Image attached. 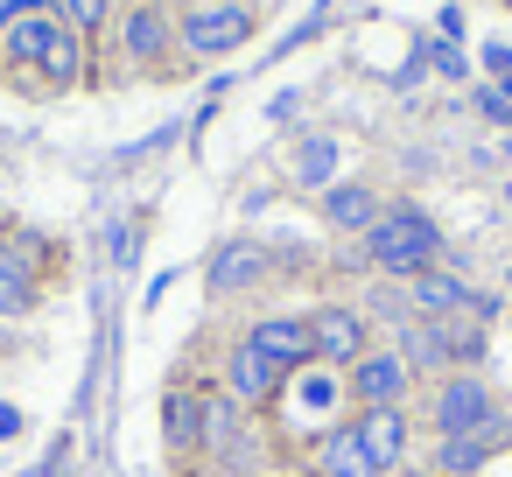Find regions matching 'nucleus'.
<instances>
[{"instance_id":"obj_19","label":"nucleus","mask_w":512,"mask_h":477,"mask_svg":"<svg viewBox=\"0 0 512 477\" xmlns=\"http://www.w3.org/2000/svg\"><path fill=\"white\" fill-rule=\"evenodd\" d=\"M57 15L92 43V36H106V22H113V0H57Z\"/></svg>"},{"instance_id":"obj_10","label":"nucleus","mask_w":512,"mask_h":477,"mask_svg":"<svg viewBox=\"0 0 512 477\" xmlns=\"http://www.w3.org/2000/svg\"><path fill=\"white\" fill-rule=\"evenodd\" d=\"M351 428H358V449L372 456L379 477L400 470V463H414V414L407 407H365Z\"/></svg>"},{"instance_id":"obj_7","label":"nucleus","mask_w":512,"mask_h":477,"mask_svg":"<svg viewBox=\"0 0 512 477\" xmlns=\"http://www.w3.org/2000/svg\"><path fill=\"white\" fill-rule=\"evenodd\" d=\"M400 295H407V309L414 316H428V323H442V316H491V302L463 281V274H449V267H428V274H414V281H400Z\"/></svg>"},{"instance_id":"obj_4","label":"nucleus","mask_w":512,"mask_h":477,"mask_svg":"<svg viewBox=\"0 0 512 477\" xmlns=\"http://www.w3.org/2000/svg\"><path fill=\"white\" fill-rule=\"evenodd\" d=\"M309 337H316V365L351 372L372 351V309H358V302H316L309 309Z\"/></svg>"},{"instance_id":"obj_13","label":"nucleus","mask_w":512,"mask_h":477,"mask_svg":"<svg viewBox=\"0 0 512 477\" xmlns=\"http://www.w3.org/2000/svg\"><path fill=\"white\" fill-rule=\"evenodd\" d=\"M204 456L211 463H246V407L225 386H204Z\"/></svg>"},{"instance_id":"obj_20","label":"nucleus","mask_w":512,"mask_h":477,"mask_svg":"<svg viewBox=\"0 0 512 477\" xmlns=\"http://www.w3.org/2000/svg\"><path fill=\"white\" fill-rule=\"evenodd\" d=\"M330 176V141H309L302 148V183H323Z\"/></svg>"},{"instance_id":"obj_11","label":"nucleus","mask_w":512,"mask_h":477,"mask_svg":"<svg viewBox=\"0 0 512 477\" xmlns=\"http://www.w3.org/2000/svg\"><path fill=\"white\" fill-rule=\"evenodd\" d=\"M246 344H253L260 358H274L281 372H302V365H316V337H309V309H281V316H260V323L246 330Z\"/></svg>"},{"instance_id":"obj_23","label":"nucleus","mask_w":512,"mask_h":477,"mask_svg":"<svg viewBox=\"0 0 512 477\" xmlns=\"http://www.w3.org/2000/svg\"><path fill=\"white\" fill-rule=\"evenodd\" d=\"M127 8H141V0H127Z\"/></svg>"},{"instance_id":"obj_5","label":"nucleus","mask_w":512,"mask_h":477,"mask_svg":"<svg viewBox=\"0 0 512 477\" xmlns=\"http://www.w3.org/2000/svg\"><path fill=\"white\" fill-rule=\"evenodd\" d=\"M246 36H253V8H246V0H204V8H190L176 22V43L190 57H232Z\"/></svg>"},{"instance_id":"obj_2","label":"nucleus","mask_w":512,"mask_h":477,"mask_svg":"<svg viewBox=\"0 0 512 477\" xmlns=\"http://www.w3.org/2000/svg\"><path fill=\"white\" fill-rule=\"evenodd\" d=\"M358 267H372L386 281H414V274L442 267V225L421 204H386L372 218V232H365V260Z\"/></svg>"},{"instance_id":"obj_9","label":"nucleus","mask_w":512,"mask_h":477,"mask_svg":"<svg viewBox=\"0 0 512 477\" xmlns=\"http://www.w3.org/2000/svg\"><path fill=\"white\" fill-rule=\"evenodd\" d=\"M169 50H176V22H169L162 0H141V8L120 15V57H127L134 71H162Z\"/></svg>"},{"instance_id":"obj_21","label":"nucleus","mask_w":512,"mask_h":477,"mask_svg":"<svg viewBox=\"0 0 512 477\" xmlns=\"http://www.w3.org/2000/svg\"><path fill=\"white\" fill-rule=\"evenodd\" d=\"M386 477H435L428 463H400V470H386Z\"/></svg>"},{"instance_id":"obj_12","label":"nucleus","mask_w":512,"mask_h":477,"mask_svg":"<svg viewBox=\"0 0 512 477\" xmlns=\"http://www.w3.org/2000/svg\"><path fill=\"white\" fill-rule=\"evenodd\" d=\"M162 435H169V456H204V379H176L162 393Z\"/></svg>"},{"instance_id":"obj_3","label":"nucleus","mask_w":512,"mask_h":477,"mask_svg":"<svg viewBox=\"0 0 512 477\" xmlns=\"http://www.w3.org/2000/svg\"><path fill=\"white\" fill-rule=\"evenodd\" d=\"M498 414L505 407H498L491 379H477V372H442L435 393H428V428L435 435H484L491 442V421Z\"/></svg>"},{"instance_id":"obj_16","label":"nucleus","mask_w":512,"mask_h":477,"mask_svg":"<svg viewBox=\"0 0 512 477\" xmlns=\"http://www.w3.org/2000/svg\"><path fill=\"white\" fill-rule=\"evenodd\" d=\"M484 463H491V442L484 435H435V456H428L435 477H477Z\"/></svg>"},{"instance_id":"obj_15","label":"nucleus","mask_w":512,"mask_h":477,"mask_svg":"<svg viewBox=\"0 0 512 477\" xmlns=\"http://www.w3.org/2000/svg\"><path fill=\"white\" fill-rule=\"evenodd\" d=\"M316 211H323V225H337V232H358V239H365V232H372V218H379L386 204H379V190H372V183H323V204H316Z\"/></svg>"},{"instance_id":"obj_17","label":"nucleus","mask_w":512,"mask_h":477,"mask_svg":"<svg viewBox=\"0 0 512 477\" xmlns=\"http://www.w3.org/2000/svg\"><path fill=\"white\" fill-rule=\"evenodd\" d=\"M29 302H36V260H22L0 239V316H22Z\"/></svg>"},{"instance_id":"obj_8","label":"nucleus","mask_w":512,"mask_h":477,"mask_svg":"<svg viewBox=\"0 0 512 477\" xmlns=\"http://www.w3.org/2000/svg\"><path fill=\"white\" fill-rule=\"evenodd\" d=\"M218 372H225V393H232L246 414L274 407V400H281V386H288V372H281L274 358H260L246 337H239V344H225V365H218Z\"/></svg>"},{"instance_id":"obj_22","label":"nucleus","mask_w":512,"mask_h":477,"mask_svg":"<svg viewBox=\"0 0 512 477\" xmlns=\"http://www.w3.org/2000/svg\"><path fill=\"white\" fill-rule=\"evenodd\" d=\"M505 155H512V127H505Z\"/></svg>"},{"instance_id":"obj_14","label":"nucleus","mask_w":512,"mask_h":477,"mask_svg":"<svg viewBox=\"0 0 512 477\" xmlns=\"http://www.w3.org/2000/svg\"><path fill=\"white\" fill-rule=\"evenodd\" d=\"M309 477H379V470H372V456L358 449V428L337 421V428H323V435L309 442Z\"/></svg>"},{"instance_id":"obj_6","label":"nucleus","mask_w":512,"mask_h":477,"mask_svg":"<svg viewBox=\"0 0 512 477\" xmlns=\"http://www.w3.org/2000/svg\"><path fill=\"white\" fill-rule=\"evenodd\" d=\"M344 386H351V407L365 414V407H407L414 400V372H407V358L393 351V344H372L351 372H344Z\"/></svg>"},{"instance_id":"obj_18","label":"nucleus","mask_w":512,"mask_h":477,"mask_svg":"<svg viewBox=\"0 0 512 477\" xmlns=\"http://www.w3.org/2000/svg\"><path fill=\"white\" fill-rule=\"evenodd\" d=\"M253 281H267V253H260V246H225L218 267H211V288H218V295H239V288H253Z\"/></svg>"},{"instance_id":"obj_1","label":"nucleus","mask_w":512,"mask_h":477,"mask_svg":"<svg viewBox=\"0 0 512 477\" xmlns=\"http://www.w3.org/2000/svg\"><path fill=\"white\" fill-rule=\"evenodd\" d=\"M0 71L36 92H71L85 85V36L57 15V0H0Z\"/></svg>"}]
</instances>
